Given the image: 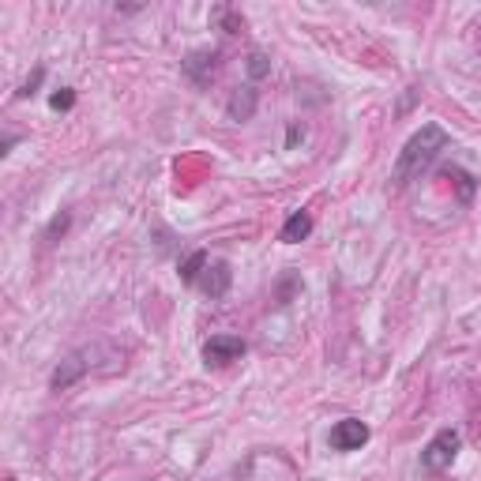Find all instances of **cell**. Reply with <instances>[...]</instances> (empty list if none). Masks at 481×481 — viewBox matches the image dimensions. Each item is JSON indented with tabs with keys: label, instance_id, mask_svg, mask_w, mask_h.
<instances>
[{
	"label": "cell",
	"instance_id": "obj_7",
	"mask_svg": "<svg viewBox=\"0 0 481 481\" xmlns=\"http://www.w3.org/2000/svg\"><path fill=\"white\" fill-rule=\"evenodd\" d=\"M199 290H204L207 297H226L230 293V286H234V271H230V264L226 260H211L207 267H204V274H199V283H196Z\"/></svg>",
	"mask_w": 481,
	"mask_h": 481
},
{
	"label": "cell",
	"instance_id": "obj_3",
	"mask_svg": "<svg viewBox=\"0 0 481 481\" xmlns=\"http://www.w3.org/2000/svg\"><path fill=\"white\" fill-rule=\"evenodd\" d=\"M98 346H83V350H75V353H68V358L53 369V376H49V388L53 391H68L72 384H80V380L94 369V358H98Z\"/></svg>",
	"mask_w": 481,
	"mask_h": 481
},
{
	"label": "cell",
	"instance_id": "obj_6",
	"mask_svg": "<svg viewBox=\"0 0 481 481\" xmlns=\"http://www.w3.org/2000/svg\"><path fill=\"white\" fill-rule=\"evenodd\" d=\"M181 68H185V75L196 87H207L215 80V72H218V53H215V49H196V53L185 57Z\"/></svg>",
	"mask_w": 481,
	"mask_h": 481
},
{
	"label": "cell",
	"instance_id": "obj_16",
	"mask_svg": "<svg viewBox=\"0 0 481 481\" xmlns=\"http://www.w3.org/2000/svg\"><path fill=\"white\" fill-rule=\"evenodd\" d=\"M68 222H72V215H68V211H64V215H57L53 222H49V230H45V237H49V241H53L57 234H64V230H68Z\"/></svg>",
	"mask_w": 481,
	"mask_h": 481
},
{
	"label": "cell",
	"instance_id": "obj_8",
	"mask_svg": "<svg viewBox=\"0 0 481 481\" xmlns=\"http://www.w3.org/2000/svg\"><path fill=\"white\" fill-rule=\"evenodd\" d=\"M256 106H260V91L256 87H237L234 94H230V102H226V117L230 120H252V113H256Z\"/></svg>",
	"mask_w": 481,
	"mask_h": 481
},
{
	"label": "cell",
	"instance_id": "obj_13",
	"mask_svg": "<svg viewBox=\"0 0 481 481\" xmlns=\"http://www.w3.org/2000/svg\"><path fill=\"white\" fill-rule=\"evenodd\" d=\"M49 106H53L57 113H68V110L75 106V91H72V87H61V91H53V94H49Z\"/></svg>",
	"mask_w": 481,
	"mask_h": 481
},
{
	"label": "cell",
	"instance_id": "obj_17",
	"mask_svg": "<svg viewBox=\"0 0 481 481\" xmlns=\"http://www.w3.org/2000/svg\"><path fill=\"white\" fill-rule=\"evenodd\" d=\"M301 139H305V129H301V124H290V132H286V147L293 150Z\"/></svg>",
	"mask_w": 481,
	"mask_h": 481
},
{
	"label": "cell",
	"instance_id": "obj_15",
	"mask_svg": "<svg viewBox=\"0 0 481 481\" xmlns=\"http://www.w3.org/2000/svg\"><path fill=\"white\" fill-rule=\"evenodd\" d=\"M42 80H45V68H34V75H31V80H27V83L19 87V98H31V94H38Z\"/></svg>",
	"mask_w": 481,
	"mask_h": 481
},
{
	"label": "cell",
	"instance_id": "obj_1",
	"mask_svg": "<svg viewBox=\"0 0 481 481\" xmlns=\"http://www.w3.org/2000/svg\"><path fill=\"white\" fill-rule=\"evenodd\" d=\"M444 150H447V132L440 129V124H421V129H418L407 143H402L391 181H395L399 188H407L410 181H418V177L444 155Z\"/></svg>",
	"mask_w": 481,
	"mask_h": 481
},
{
	"label": "cell",
	"instance_id": "obj_9",
	"mask_svg": "<svg viewBox=\"0 0 481 481\" xmlns=\"http://www.w3.org/2000/svg\"><path fill=\"white\" fill-rule=\"evenodd\" d=\"M309 234H313V215H309V211H293V215L286 218V226H283V241H286V245L305 241Z\"/></svg>",
	"mask_w": 481,
	"mask_h": 481
},
{
	"label": "cell",
	"instance_id": "obj_12",
	"mask_svg": "<svg viewBox=\"0 0 481 481\" xmlns=\"http://www.w3.org/2000/svg\"><path fill=\"white\" fill-rule=\"evenodd\" d=\"M245 68H248L252 80H264V75H271V57L267 53H248Z\"/></svg>",
	"mask_w": 481,
	"mask_h": 481
},
{
	"label": "cell",
	"instance_id": "obj_10",
	"mask_svg": "<svg viewBox=\"0 0 481 481\" xmlns=\"http://www.w3.org/2000/svg\"><path fill=\"white\" fill-rule=\"evenodd\" d=\"M207 264H211V256H207L204 248H196V252H188V256L181 260V271H177V274H181V283H185V286H196Z\"/></svg>",
	"mask_w": 481,
	"mask_h": 481
},
{
	"label": "cell",
	"instance_id": "obj_14",
	"mask_svg": "<svg viewBox=\"0 0 481 481\" xmlns=\"http://www.w3.org/2000/svg\"><path fill=\"white\" fill-rule=\"evenodd\" d=\"M215 15H218V19H222V31H226V34H237V31H241V27H245V19H241V15H237V12H230V8H218V12H215Z\"/></svg>",
	"mask_w": 481,
	"mask_h": 481
},
{
	"label": "cell",
	"instance_id": "obj_4",
	"mask_svg": "<svg viewBox=\"0 0 481 481\" xmlns=\"http://www.w3.org/2000/svg\"><path fill=\"white\" fill-rule=\"evenodd\" d=\"M245 339H237V335H215V339H207L204 342V365L207 369H222V365H234V361H241L245 358Z\"/></svg>",
	"mask_w": 481,
	"mask_h": 481
},
{
	"label": "cell",
	"instance_id": "obj_11",
	"mask_svg": "<svg viewBox=\"0 0 481 481\" xmlns=\"http://www.w3.org/2000/svg\"><path fill=\"white\" fill-rule=\"evenodd\" d=\"M444 177H447V181H455V185H459L463 204H470V199H474V177H470L467 169H459V166H447V169H444Z\"/></svg>",
	"mask_w": 481,
	"mask_h": 481
},
{
	"label": "cell",
	"instance_id": "obj_18",
	"mask_svg": "<svg viewBox=\"0 0 481 481\" xmlns=\"http://www.w3.org/2000/svg\"><path fill=\"white\" fill-rule=\"evenodd\" d=\"M15 143H19V136H5V143H0V155H12Z\"/></svg>",
	"mask_w": 481,
	"mask_h": 481
},
{
	"label": "cell",
	"instance_id": "obj_2",
	"mask_svg": "<svg viewBox=\"0 0 481 481\" xmlns=\"http://www.w3.org/2000/svg\"><path fill=\"white\" fill-rule=\"evenodd\" d=\"M459 447H463V437L455 433V428H440V433L428 440L425 451H421V470H425V474H444V470L455 463Z\"/></svg>",
	"mask_w": 481,
	"mask_h": 481
},
{
	"label": "cell",
	"instance_id": "obj_5",
	"mask_svg": "<svg viewBox=\"0 0 481 481\" xmlns=\"http://www.w3.org/2000/svg\"><path fill=\"white\" fill-rule=\"evenodd\" d=\"M369 425L358 421V418H342L335 428H332V437H327V444H332L335 451H361L369 444Z\"/></svg>",
	"mask_w": 481,
	"mask_h": 481
}]
</instances>
